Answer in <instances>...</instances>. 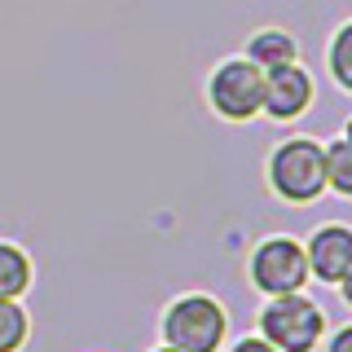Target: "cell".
I'll use <instances>...</instances> for the list:
<instances>
[{
    "instance_id": "obj_1",
    "label": "cell",
    "mask_w": 352,
    "mask_h": 352,
    "mask_svg": "<svg viewBox=\"0 0 352 352\" xmlns=\"http://www.w3.org/2000/svg\"><path fill=\"white\" fill-rule=\"evenodd\" d=\"M159 339L176 352H220L229 344V313L216 295H176L159 317Z\"/></svg>"
},
{
    "instance_id": "obj_2",
    "label": "cell",
    "mask_w": 352,
    "mask_h": 352,
    "mask_svg": "<svg viewBox=\"0 0 352 352\" xmlns=\"http://www.w3.org/2000/svg\"><path fill=\"white\" fill-rule=\"evenodd\" d=\"M264 181L273 198L291 207H308L326 194V168H322V141L313 137H286L264 159Z\"/></svg>"
},
{
    "instance_id": "obj_3",
    "label": "cell",
    "mask_w": 352,
    "mask_h": 352,
    "mask_svg": "<svg viewBox=\"0 0 352 352\" xmlns=\"http://www.w3.org/2000/svg\"><path fill=\"white\" fill-rule=\"evenodd\" d=\"M256 335L278 352H317V344L326 339V308L308 300L304 291L264 300L256 317Z\"/></svg>"
},
{
    "instance_id": "obj_4",
    "label": "cell",
    "mask_w": 352,
    "mask_h": 352,
    "mask_svg": "<svg viewBox=\"0 0 352 352\" xmlns=\"http://www.w3.org/2000/svg\"><path fill=\"white\" fill-rule=\"evenodd\" d=\"M207 106L216 119L225 124H251L260 119L264 106V71L256 62H247L242 53L234 58H220L207 75Z\"/></svg>"
},
{
    "instance_id": "obj_5",
    "label": "cell",
    "mask_w": 352,
    "mask_h": 352,
    "mask_svg": "<svg viewBox=\"0 0 352 352\" xmlns=\"http://www.w3.org/2000/svg\"><path fill=\"white\" fill-rule=\"evenodd\" d=\"M247 282L256 286L264 300H278V295H295L308 282V260H304V242L291 234H269L251 247L247 256Z\"/></svg>"
},
{
    "instance_id": "obj_6",
    "label": "cell",
    "mask_w": 352,
    "mask_h": 352,
    "mask_svg": "<svg viewBox=\"0 0 352 352\" xmlns=\"http://www.w3.org/2000/svg\"><path fill=\"white\" fill-rule=\"evenodd\" d=\"M313 97H317L313 75H308L300 62L273 66V71H264V106H260V115H269L273 124H295L300 115H308Z\"/></svg>"
},
{
    "instance_id": "obj_7",
    "label": "cell",
    "mask_w": 352,
    "mask_h": 352,
    "mask_svg": "<svg viewBox=\"0 0 352 352\" xmlns=\"http://www.w3.org/2000/svg\"><path fill=\"white\" fill-rule=\"evenodd\" d=\"M304 260H308V278H317L322 286H344L352 278V229L344 220L313 229V238L304 242Z\"/></svg>"
},
{
    "instance_id": "obj_8",
    "label": "cell",
    "mask_w": 352,
    "mask_h": 352,
    "mask_svg": "<svg viewBox=\"0 0 352 352\" xmlns=\"http://www.w3.org/2000/svg\"><path fill=\"white\" fill-rule=\"evenodd\" d=\"M242 58L256 62L260 71H273V66H286V62H300V40L282 27H260L256 36H247V49Z\"/></svg>"
},
{
    "instance_id": "obj_9",
    "label": "cell",
    "mask_w": 352,
    "mask_h": 352,
    "mask_svg": "<svg viewBox=\"0 0 352 352\" xmlns=\"http://www.w3.org/2000/svg\"><path fill=\"white\" fill-rule=\"evenodd\" d=\"M36 286V260L27 256V247L0 238V300H22Z\"/></svg>"
},
{
    "instance_id": "obj_10",
    "label": "cell",
    "mask_w": 352,
    "mask_h": 352,
    "mask_svg": "<svg viewBox=\"0 0 352 352\" xmlns=\"http://www.w3.org/2000/svg\"><path fill=\"white\" fill-rule=\"evenodd\" d=\"M322 168H326V190L339 198H352V141L335 137L322 146Z\"/></svg>"
},
{
    "instance_id": "obj_11",
    "label": "cell",
    "mask_w": 352,
    "mask_h": 352,
    "mask_svg": "<svg viewBox=\"0 0 352 352\" xmlns=\"http://www.w3.org/2000/svg\"><path fill=\"white\" fill-rule=\"evenodd\" d=\"M31 339V313L22 300H0V352H22Z\"/></svg>"
},
{
    "instance_id": "obj_12",
    "label": "cell",
    "mask_w": 352,
    "mask_h": 352,
    "mask_svg": "<svg viewBox=\"0 0 352 352\" xmlns=\"http://www.w3.org/2000/svg\"><path fill=\"white\" fill-rule=\"evenodd\" d=\"M326 71H330V80H335L339 93H352V22H339V31L330 36Z\"/></svg>"
},
{
    "instance_id": "obj_13",
    "label": "cell",
    "mask_w": 352,
    "mask_h": 352,
    "mask_svg": "<svg viewBox=\"0 0 352 352\" xmlns=\"http://www.w3.org/2000/svg\"><path fill=\"white\" fill-rule=\"evenodd\" d=\"M326 344V352H352V322H344V326H335L330 335L322 339Z\"/></svg>"
},
{
    "instance_id": "obj_14",
    "label": "cell",
    "mask_w": 352,
    "mask_h": 352,
    "mask_svg": "<svg viewBox=\"0 0 352 352\" xmlns=\"http://www.w3.org/2000/svg\"><path fill=\"white\" fill-rule=\"evenodd\" d=\"M225 352H278L273 344H264L260 335H247V339H234V344H229Z\"/></svg>"
},
{
    "instance_id": "obj_15",
    "label": "cell",
    "mask_w": 352,
    "mask_h": 352,
    "mask_svg": "<svg viewBox=\"0 0 352 352\" xmlns=\"http://www.w3.org/2000/svg\"><path fill=\"white\" fill-rule=\"evenodd\" d=\"M150 352H176V348H168V344H159V348H150Z\"/></svg>"
}]
</instances>
